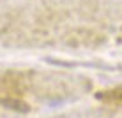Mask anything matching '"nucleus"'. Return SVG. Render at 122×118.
Instances as JSON below:
<instances>
[{"label":"nucleus","instance_id":"nucleus-1","mask_svg":"<svg viewBox=\"0 0 122 118\" xmlns=\"http://www.w3.org/2000/svg\"><path fill=\"white\" fill-rule=\"evenodd\" d=\"M97 99L106 100L110 104H117V106H122V88H113V90L103 92V94H97Z\"/></svg>","mask_w":122,"mask_h":118},{"label":"nucleus","instance_id":"nucleus-2","mask_svg":"<svg viewBox=\"0 0 122 118\" xmlns=\"http://www.w3.org/2000/svg\"><path fill=\"white\" fill-rule=\"evenodd\" d=\"M0 102L4 104L5 108H11V109H16V111H20V113H27L28 111V106L27 104H21L20 100H11V99H4V100H0Z\"/></svg>","mask_w":122,"mask_h":118}]
</instances>
